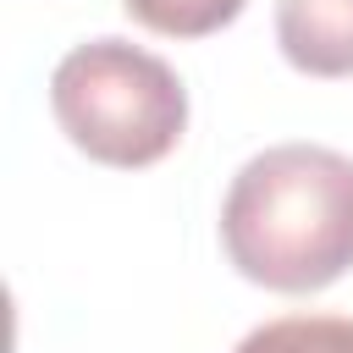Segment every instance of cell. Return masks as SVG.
<instances>
[{
    "label": "cell",
    "instance_id": "6da1fadb",
    "mask_svg": "<svg viewBox=\"0 0 353 353\" xmlns=\"http://www.w3.org/2000/svg\"><path fill=\"white\" fill-rule=\"evenodd\" d=\"M221 248L265 292H320L353 270V154L325 143L259 149L221 199Z\"/></svg>",
    "mask_w": 353,
    "mask_h": 353
},
{
    "label": "cell",
    "instance_id": "7a4b0ae2",
    "mask_svg": "<svg viewBox=\"0 0 353 353\" xmlns=\"http://www.w3.org/2000/svg\"><path fill=\"white\" fill-rule=\"evenodd\" d=\"M50 110L72 149L138 171L165 160L188 132V88L171 61L127 39H88L50 72Z\"/></svg>",
    "mask_w": 353,
    "mask_h": 353
},
{
    "label": "cell",
    "instance_id": "3957f363",
    "mask_svg": "<svg viewBox=\"0 0 353 353\" xmlns=\"http://www.w3.org/2000/svg\"><path fill=\"white\" fill-rule=\"evenodd\" d=\"M276 44L303 77H353V0H276Z\"/></svg>",
    "mask_w": 353,
    "mask_h": 353
},
{
    "label": "cell",
    "instance_id": "277c9868",
    "mask_svg": "<svg viewBox=\"0 0 353 353\" xmlns=\"http://www.w3.org/2000/svg\"><path fill=\"white\" fill-rule=\"evenodd\" d=\"M232 353H353V314H281L254 325Z\"/></svg>",
    "mask_w": 353,
    "mask_h": 353
},
{
    "label": "cell",
    "instance_id": "5b68a950",
    "mask_svg": "<svg viewBox=\"0 0 353 353\" xmlns=\"http://www.w3.org/2000/svg\"><path fill=\"white\" fill-rule=\"evenodd\" d=\"M248 0H121V11L160 39H210L237 22Z\"/></svg>",
    "mask_w": 353,
    "mask_h": 353
}]
</instances>
